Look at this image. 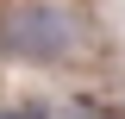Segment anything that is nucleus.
I'll list each match as a JSON object with an SVG mask.
<instances>
[{
  "label": "nucleus",
  "mask_w": 125,
  "mask_h": 119,
  "mask_svg": "<svg viewBox=\"0 0 125 119\" xmlns=\"http://www.w3.org/2000/svg\"><path fill=\"white\" fill-rule=\"evenodd\" d=\"M0 119H44L38 107H13V113H0Z\"/></svg>",
  "instance_id": "nucleus-2"
},
{
  "label": "nucleus",
  "mask_w": 125,
  "mask_h": 119,
  "mask_svg": "<svg viewBox=\"0 0 125 119\" xmlns=\"http://www.w3.org/2000/svg\"><path fill=\"white\" fill-rule=\"evenodd\" d=\"M75 13L62 6H13L0 19V50L6 57H31V63H56L75 50Z\"/></svg>",
  "instance_id": "nucleus-1"
}]
</instances>
